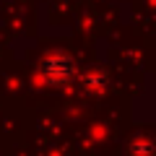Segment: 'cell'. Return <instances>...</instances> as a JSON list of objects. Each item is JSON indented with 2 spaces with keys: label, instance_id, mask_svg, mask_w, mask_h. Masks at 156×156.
<instances>
[{
  "label": "cell",
  "instance_id": "6da1fadb",
  "mask_svg": "<svg viewBox=\"0 0 156 156\" xmlns=\"http://www.w3.org/2000/svg\"><path fill=\"white\" fill-rule=\"evenodd\" d=\"M42 73L50 83H68L73 76H76V60L70 55H62V52H55V55L44 57L42 62Z\"/></svg>",
  "mask_w": 156,
  "mask_h": 156
}]
</instances>
